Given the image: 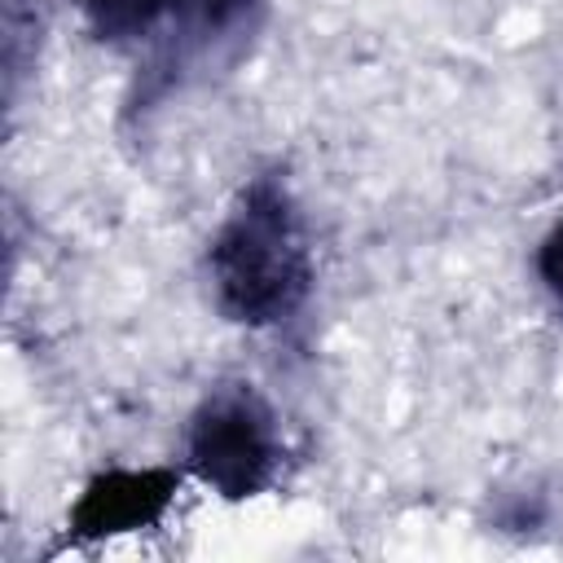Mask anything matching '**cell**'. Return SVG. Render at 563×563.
Here are the masks:
<instances>
[{
  "label": "cell",
  "instance_id": "cell-1",
  "mask_svg": "<svg viewBox=\"0 0 563 563\" xmlns=\"http://www.w3.org/2000/svg\"><path fill=\"white\" fill-rule=\"evenodd\" d=\"M216 308L246 330H282L312 295L317 264L303 211L282 172H255L207 242Z\"/></svg>",
  "mask_w": 563,
  "mask_h": 563
},
{
  "label": "cell",
  "instance_id": "cell-2",
  "mask_svg": "<svg viewBox=\"0 0 563 563\" xmlns=\"http://www.w3.org/2000/svg\"><path fill=\"white\" fill-rule=\"evenodd\" d=\"M286 462V435L268 396L246 383H216L189 413L185 471L224 501L268 493Z\"/></svg>",
  "mask_w": 563,
  "mask_h": 563
},
{
  "label": "cell",
  "instance_id": "cell-3",
  "mask_svg": "<svg viewBox=\"0 0 563 563\" xmlns=\"http://www.w3.org/2000/svg\"><path fill=\"white\" fill-rule=\"evenodd\" d=\"M176 493L180 471L172 466H106L79 488L66 515V545H97L158 528L176 506Z\"/></svg>",
  "mask_w": 563,
  "mask_h": 563
},
{
  "label": "cell",
  "instance_id": "cell-4",
  "mask_svg": "<svg viewBox=\"0 0 563 563\" xmlns=\"http://www.w3.org/2000/svg\"><path fill=\"white\" fill-rule=\"evenodd\" d=\"M88 35L119 53H141V70L158 75L176 44L180 0H75Z\"/></svg>",
  "mask_w": 563,
  "mask_h": 563
},
{
  "label": "cell",
  "instance_id": "cell-5",
  "mask_svg": "<svg viewBox=\"0 0 563 563\" xmlns=\"http://www.w3.org/2000/svg\"><path fill=\"white\" fill-rule=\"evenodd\" d=\"M537 277L550 290V299L563 308V216L545 229V238L537 246Z\"/></svg>",
  "mask_w": 563,
  "mask_h": 563
}]
</instances>
